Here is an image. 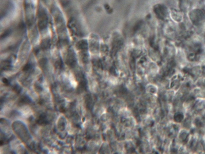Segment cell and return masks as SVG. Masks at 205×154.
I'll return each instance as SVG.
<instances>
[{
	"instance_id": "obj_4",
	"label": "cell",
	"mask_w": 205,
	"mask_h": 154,
	"mask_svg": "<svg viewBox=\"0 0 205 154\" xmlns=\"http://www.w3.org/2000/svg\"><path fill=\"white\" fill-rule=\"evenodd\" d=\"M34 89L36 92L38 93H40L42 91L43 88L41 86L38 84H35L34 85Z\"/></svg>"
},
{
	"instance_id": "obj_5",
	"label": "cell",
	"mask_w": 205,
	"mask_h": 154,
	"mask_svg": "<svg viewBox=\"0 0 205 154\" xmlns=\"http://www.w3.org/2000/svg\"><path fill=\"white\" fill-rule=\"evenodd\" d=\"M183 115H182V114L179 113H178L177 115H176V121H178V122H180V121H181L182 120H183Z\"/></svg>"
},
{
	"instance_id": "obj_10",
	"label": "cell",
	"mask_w": 205,
	"mask_h": 154,
	"mask_svg": "<svg viewBox=\"0 0 205 154\" xmlns=\"http://www.w3.org/2000/svg\"><path fill=\"white\" fill-rule=\"evenodd\" d=\"M44 103V101L43 99H41L39 101V104L40 105H42Z\"/></svg>"
},
{
	"instance_id": "obj_3",
	"label": "cell",
	"mask_w": 205,
	"mask_h": 154,
	"mask_svg": "<svg viewBox=\"0 0 205 154\" xmlns=\"http://www.w3.org/2000/svg\"><path fill=\"white\" fill-rule=\"evenodd\" d=\"M13 91L15 93H17V94H19L21 92L22 88L19 85L16 84L14 85V87H13Z\"/></svg>"
},
{
	"instance_id": "obj_1",
	"label": "cell",
	"mask_w": 205,
	"mask_h": 154,
	"mask_svg": "<svg viewBox=\"0 0 205 154\" xmlns=\"http://www.w3.org/2000/svg\"><path fill=\"white\" fill-rule=\"evenodd\" d=\"M38 124L39 125H45L48 124L49 122L47 119L46 115L45 113H42L39 116L36 121Z\"/></svg>"
},
{
	"instance_id": "obj_7",
	"label": "cell",
	"mask_w": 205,
	"mask_h": 154,
	"mask_svg": "<svg viewBox=\"0 0 205 154\" xmlns=\"http://www.w3.org/2000/svg\"><path fill=\"white\" fill-rule=\"evenodd\" d=\"M46 63V60L44 59H43L40 60V61L39 62V64L42 67L44 66Z\"/></svg>"
},
{
	"instance_id": "obj_8",
	"label": "cell",
	"mask_w": 205,
	"mask_h": 154,
	"mask_svg": "<svg viewBox=\"0 0 205 154\" xmlns=\"http://www.w3.org/2000/svg\"><path fill=\"white\" fill-rule=\"evenodd\" d=\"M59 111L61 113H64L66 111V109H65L64 107L63 106H61L59 108Z\"/></svg>"
},
{
	"instance_id": "obj_9",
	"label": "cell",
	"mask_w": 205,
	"mask_h": 154,
	"mask_svg": "<svg viewBox=\"0 0 205 154\" xmlns=\"http://www.w3.org/2000/svg\"><path fill=\"white\" fill-rule=\"evenodd\" d=\"M2 81H3V83L5 84V85H9V81H8V79L5 78H4L2 79Z\"/></svg>"
},
{
	"instance_id": "obj_2",
	"label": "cell",
	"mask_w": 205,
	"mask_h": 154,
	"mask_svg": "<svg viewBox=\"0 0 205 154\" xmlns=\"http://www.w3.org/2000/svg\"><path fill=\"white\" fill-rule=\"evenodd\" d=\"M31 102V100L28 96L27 95H23L19 100V104H28Z\"/></svg>"
},
{
	"instance_id": "obj_6",
	"label": "cell",
	"mask_w": 205,
	"mask_h": 154,
	"mask_svg": "<svg viewBox=\"0 0 205 154\" xmlns=\"http://www.w3.org/2000/svg\"><path fill=\"white\" fill-rule=\"evenodd\" d=\"M31 68V65L29 64H27L25 66H24V68L23 69V70L24 71H27L30 69Z\"/></svg>"
}]
</instances>
